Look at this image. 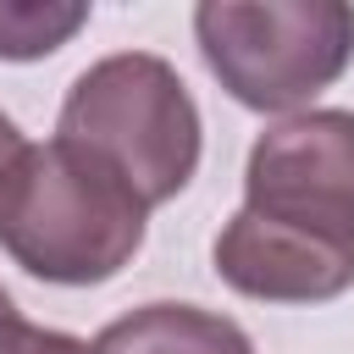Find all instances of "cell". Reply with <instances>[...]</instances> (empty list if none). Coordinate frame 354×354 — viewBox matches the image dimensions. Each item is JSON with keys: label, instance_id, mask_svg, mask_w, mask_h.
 Listing matches in <instances>:
<instances>
[{"label": "cell", "instance_id": "cell-1", "mask_svg": "<svg viewBox=\"0 0 354 354\" xmlns=\"http://www.w3.org/2000/svg\"><path fill=\"white\" fill-rule=\"evenodd\" d=\"M210 254L221 282L249 299H337L354 282V111H304L266 127L243 166V210Z\"/></svg>", "mask_w": 354, "mask_h": 354}, {"label": "cell", "instance_id": "cell-2", "mask_svg": "<svg viewBox=\"0 0 354 354\" xmlns=\"http://www.w3.org/2000/svg\"><path fill=\"white\" fill-rule=\"evenodd\" d=\"M149 205L88 149L22 144L0 171V249L61 288L116 277L144 243Z\"/></svg>", "mask_w": 354, "mask_h": 354}, {"label": "cell", "instance_id": "cell-3", "mask_svg": "<svg viewBox=\"0 0 354 354\" xmlns=\"http://www.w3.org/2000/svg\"><path fill=\"white\" fill-rule=\"evenodd\" d=\"M61 138L105 160L144 205H166L199 166V105L160 55L122 50L66 88Z\"/></svg>", "mask_w": 354, "mask_h": 354}, {"label": "cell", "instance_id": "cell-4", "mask_svg": "<svg viewBox=\"0 0 354 354\" xmlns=\"http://www.w3.org/2000/svg\"><path fill=\"white\" fill-rule=\"evenodd\" d=\"M194 39L238 105L293 111L348 66L354 11L343 0H205Z\"/></svg>", "mask_w": 354, "mask_h": 354}, {"label": "cell", "instance_id": "cell-5", "mask_svg": "<svg viewBox=\"0 0 354 354\" xmlns=\"http://www.w3.org/2000/svg\"><path fill=\"white\" fill-rule=\"evenodd\" d=\"M88 354H254L249 332L199 304H144L111 321Z\"/></svg>", "mask_w": 354, "mask_h": 354}, {"label": "cell", "instance_id": "cell-6", "mask_svg": "<svg viewBox=\"0 0 354 354\" xmlns=\"http://www.w3.org/2000/svg\"><path fill=\"white\" fill-rule=\"evenodd\" d=\"M88 22L77 0H0V61H39Z\"/></svg>", "mask_w": 354, "mask_h": 354}, {"label": "cell", "instance_id": "cell-7", "mask_svg": "<svg viewBox=\"0 0 354 354\" xmlns=\"http://www.w3.org/2000/svg\"><path fill=\"white\" fill-rule=\"evenodd\" d=\"M33 332H39V326H28V321H22V310L11 304V293L0 288V354H28Z\"/></svg>", "mask_w": 354, "mask_h": 354}, {"label": "cell", "instance_id": "cell-8", "mask_svg": "<svg viewBox=\"0 0 354 354\" xmlns=\"http://www.w3.org/2000/svg\"><path fill=\"white\" fill-rule=\"evenodd\" d=\"M28 354H88V343H77V337H66V332H33Z\"/></svg>", "mask_w": 354, "mask_h": 354}, {"label": "cell", "instance_id": "cell-9", "mask_svg": "<svg viewBox=\"0 0 354 354\" xmlns=\"http://www.w3.org/2000/svg\"><path fill=\"white\" fill-rule=\"evenodd\" d=\"M22 149V133H17V122L11 116H0V171L11 166V155Z\"/></svg>", "mask_w": 354, "mask_h": 354}]
</instances>
